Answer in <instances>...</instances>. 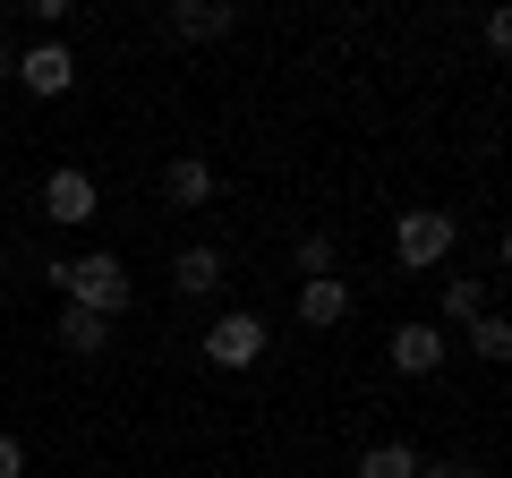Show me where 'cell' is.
Segmentation results:
<instances>
[{
	"label": "cell",
	"mask_w": 512,
	"mask_h": 478,
	"mask_svg": "<svg viewBox=\"0 0 512 478\" xmlns=\"http://www.w3.org/2000/svg\"><path fill=\"white\" fill-rule=\"evenodd\" d=\"M52 291L69 299V308H86V316H128V299H137V282H128V265L111 257V248H86V257H69L60 265L52 257Z\"/></svg>",
	"instance_id": "obj_1"
},
{
	"label": "cell",
	"mask_w": 512,
	"mask_h": 478,
	"mask_svg": "<svg viewBox=\"0 0 512 478\" xmlns=\"http://www.w3.org/2000/svg\"><path fill=\"white\" fill-rule=\"evenodd\" d=\"M453 239H461V222L444 205H410V214H393V265L402 274H436L453 257Z\"/></svg>",
	"instance_id": "obj_2"
},
{
	"label": "cell",
	"mask_w": 512,
	"mask_h": 478,
	"mask_svg": "<svg viewBox=\"0 0 512 478\" xmlns=\"http://www.w3.org/2000/svg\"><path fill=\"white\" fill-rule=\"evenodd\" d=\"M9 86H26L35 103H60V94L77 86V52L60 35H35L26 52H9Z\"/></svg>",
	"instance_id": "obj_3"
},
{
	"label": "cell",
	"mask_w": 512,
	"mask_h": 478,
	"mask_svg": "<svg viewBox=\"0 0 512 478\" xmlns=\"http://www.w3.org/2000/svg\"><path fill=\"white\" fill-rule=\"evenodd\" d=\"M265 350H274V325H265L256 308H222L214 325H205V359H214V368H231V376L256 368Z\"/></svg>",
	"instance_id": "obj_4"
},
{
	"label": "cell",
	"mask_w": 512,
	"mask_h": 478,
	"mask_svg": "<svg viewBox=\"0 0 512 478\" xmlns=\"http://www.w3.org/2000/svg\"><path fill=\"white\" fill-rule=\"evenodd\" d=\"M384 359H393V376H436L444 359H453V342H444V325H427V316H410V325H393V342H384Z\"/></svg>",
	"instance_id": "obj_5"
},
{
	"label": "cell",
	"mask_w": 512,
	"mask_h": 478,
	"mask_svg": "<svg viewBox=\"0 0 512 478\" xmlns=\"http://www.w3.org/2000/svg\"><path fill=\"white\" fill-rule=\"evenodd\" d=\"M43 214H52V222H69V231H77V222H94V214H103V188H94V171L60 163L52 180H43Z\"/></svg>",
	"instance_id": "obj_6"
},
{
	"label": "cell",
	"mask_w": 512,
	"mask_h": 478,
	"mask_svg": "<svg viewBox=\"0 0 512 478\" xmlns=\"http://www.w3.org/2000/svg\"><path fill=\"white\" fill-rule=\"evenodd\" d=\"M231 26H239L231 0H171V9H163V35L171 43H214V35H231Z\"/></svg>",
	"instance_id": "obj_7"
},
{
	"label": "cell",
	"mask_w": 512,
	"mask_h": 478,
	"mask_svg": "<svg viewBox=\"0 0 512 478\" xmlns=\"http://www.w3.org/2000/svg\"><path fill=\"white\" fill-rule=\"evenodd\" d=\"M222 282H231V265H222V248H180V257H171V299H214Z\"/></svg>",
	"instance_id": "obj_8"
},
{
	"label": "cell",
	"mask_w": 512,
	"mask_h": 478,
	"mask_svg": "<svg viewBox=\"0 0 512 478\" xmlns=\"http://www.w3.org/2000/svg\"><path fill=\"white\" fill-rule=\"evenodd\" d=\"M52 342L69 350V359H103V350H111V325H103V316H86V308H69V299H60V316H52Z\"/></svg>",
	"instance_id": "obj_9"
},
{
	"label": "cell",
	"mask_w": 512,
	"mask_h": 478,
	"mask_svg": "<svg viewBox=\"0 0 512 478\" xmlns=\"http://www.w3.org/2000/svg\"><path fill=\"white\" fill-rule=\"evenodd\" d=\"M350 316V282L342 274H325V282H299V325L308 333H333Z\"/></svg>",
	"instance_id": "obj_10"
},
{
	"label": "cell",
	"mask_w": 512,
	"mask_h": 478,
	"mask_svg": "<svg viewBox=\"0 0 512 478\" xmlns=\"http://www.w3.org/2000/svg\"><path fill=\"white\" fill-rule=\"evenodd\" d=\"M470 316H487V274H453V282H444V299H436V316H427V325L461 333Z\"/></svg>",
	"instance_id": "obj_11"
},
{
	"label": "cell",
	"mask_w": 512,
	"mask_h": 478,
	"mask_svg": "<svg viewBox=\"0 0 512 478\" xmlns=\"http://www.w3.org/2000/svg\"><path fill=\"white\" fill-rule=\"evenodd\" d=\"M163 197L171 205H214V163H205V154H171L163 163Z\"/></svg>",
	"instance_id": "obj_12"
},
{
	"label": "cell",
	"mask_w": 512,
	"mask_h": 478,
	"mask_svg": "<svg viewBox=\"0 0 512 478\" xmlns=\"http://www.w3.org/2000/svg\"><path fill=\"white\" fill-rule=\"evenodd\" d=\"M419 461H427L419 444H402V436H393V444H367L350 478H419Z\"/></svg>",
	"instance_id": "obj_13"
},
{
	"label": "cell",
	"mask_w": 512,
	"mask_h": 478,
	"mask_svg": "<svg viewBox=\"0 0 512 478\" xmlns=\"http://www.w3.org/2000/svg\"><path fill=\"white\" fill-rule=\"evenodd\" d=\"M461 342H470V359H487V368H504V359H512V325H504V316H470V325H461Z\"/></svg>",
	"instance_id": "obj_14"
},
{
	"label": "cell",
	"mask_w": 512,
	"mask_h": 478,
	"mask_svg": "<svg viewBox=\"0 0 512 478\" xmlns=\"http://www.w3.org/2000/svg\"><path fill=\"white\" fill-rule=\"evenodd\" d=\"M325 274H333V239L308 231V239H299V282H325Z\"/></svg>",
	"instance_id": "obj_15"
},
{
	"label": "cell",
	"mask_w": 512,
	"mask_h": 478,
	"mask_svg": "<svg viewBox=\"0 0 512 478\" xmlns=\"http://www.w3.org/2000/svg\"><path fill=\"white\" fill-rule=\"evenodd\" d=\"M26 26H35V35H60V26H69V0H26Z\"/></svg>",
	"instance_id": "obj_16"
},
{
	"label": "cell",
	"mask_w": 512,
	"mask_h": 478,
	"mask_svg": "<svg viewBox=\"0 0 512 478\" xmlns=\"http://www.w3.org/2000/svg\"><path fill=\"white\" fill-rule=\"evenodd\" d=\"M487 52H495V60L512 52V18H504V9H487Z\"/></svg>",
	"instance_id": "obj_17"
},
{
	"label": "cell",
	"mask_w": 512,
	"mask_h": 478,
	"mask_svg": "<svg viewBox=\"0 0 512 478\" xmlns=\"http://www.w3.org/2000/svg\"><path fill=\"white\" fill-rule=\"evenodd\" d=\"M0 478H26V444L18 436H0Z\"/></svg>",
	"instance_id": "obj_18"
},
{
	"label": "cell",
	"mask_w": 512,
	"mask_h": 478,
	"mask_svg": "<svg viewBox=\"0 0 512 478\" xmlns=\"http://www.w3.org/2000/svg\"><path fill=\"white\" fill-rule=\"evenodd\" d=\"M419 478H487V470H470V461H419Z\"/></svg>",
	"instance_id": "obj_19"
},
{
	"label": "cell",
	"mask_w": 512,
	"mask_h": 478,
	"mask_svg": "<svg viewBox=\"0 0 512 478\" xmlns=\"http://www.w3.org/2000/svg\"><path fill=\"white\" fill-rule=\"evenodd\" d=\"M0 86H9V43H0Z\"/></svg>",
	"instance_id": "obj_20"
}]
</instances>
